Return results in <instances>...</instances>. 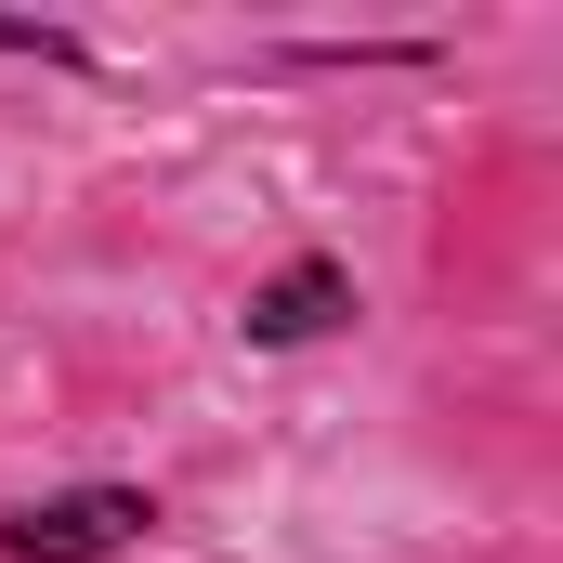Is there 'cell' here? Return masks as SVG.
Wrapping results in <instances>:
<instances>
[{
    "label": "cell",
    "instance_id": "1",
    "mask_svg": "<svg viewBox=\"0 0 563 563\" xmlns=\"http://www.w3.org/2000/svg\"><path fill=\"white\" fill-rule=\"evenodd\" d=\"M144 525H157L144 485H66V498H26L0 525V551L13 563H119V551H144Z\"/></svg>",
    "mask_w": 563,
    "mask_h": 563
},
{
    "label": "cell",
    "instance_id": "3",
    "mask_svg": "<svg viewBox=\"0 0 563 563\" xmlns=\"http://www.w3.org/2000/svg\"><path fill=\"white\" fill-rule=\"evenodd\" d=\"M0 53H40V66H79V40H66V26H13V13H0Z\"/></svg>",
    "mask_w": 563,
    "mask_h": 563
},
{
    "label": "cell",
    "instance_id": "2",
    "mask_svg": "<svg viewBox=\"0 0 563 563\" xmlns=\"http://www.w3.org/2000/svg\"><path fill=\"white\" fill-rule=\"evenodd\" d=\"M341 314H354V276H341V263H288L276 288H250V314H236V328H250L263 354H288V341H328Z\"/></svg>",
    "mask_w": 563,
    "mask_h": 563
}]
</instances>
